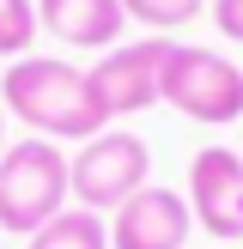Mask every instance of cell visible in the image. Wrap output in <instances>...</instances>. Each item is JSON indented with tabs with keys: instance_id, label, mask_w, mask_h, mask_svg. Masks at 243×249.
<instances>
[{
	"instance_id": "1",
	"label": "cell",
	"mask_w": 243,
	"mask_h": 249,
	"mask_svg": "<svg viewBox=\"0 0 243 249\" xmlns=\"http://www.w3.org/2000/svg\"><path fill=\"white\" fill-rule=\"evenodd\" d=\"M0 104H6V116H18L43 140H97L109 128V116L97 109L91 79L73 61H61V55H18V61H6Z\"/></svg>"
},
{
	"instance_id": "2",
	"label": "cell",
	"mask_w": 243,
	"mask_h": 249,
	"mask_svg": "<svg viewBox=\"0 0 243 249\" xmlns=\"http://www.w3.org/2000/svg\"><path fill=\"white\" fill-rule=\"evenodd\" d=\"M67 201H73V158L61 152V140L31 134L0 152V231L31 237Z\"/></svg>"
},
{
	"instance_id": "3",
	"label": "cell",
	"mask_w": 243,
	"mask_h": 249,
	"mask_svg": "<svg viewBox=\"0 0 243 249\" xmlns=\"http://www.w3.org/2000/svg\"><path fill=\"white\" fill-rule=\"evenodd\" d=\"M158 91L170 109H182L189 122H207V128H225L243 116V67L201 43H170Z\"/></svg>"
},
{
	"instance_id": "4",
	"label": "cell",
	"mask_w": 243,
	"mask_h": 249,
	"mask_svg": "<svg viewBox=\"0 0 243 249\" xmlns=\"http://www.w3.org/2000/svg\"><path fill=\"white\" fill-rule=\"evenodd\" d=\"M152 177V152H146L140 134H122V128H104L97 140L79 146L73 158V207H91V213H116L122 201L146 189Z\"/></svg>"
},
{
	"instance_id": "5",
	"label": "cell",
	"mask_w": 243,
	"mask_h": 249,
	"mask_svg": "<svg viewBox=\"0 0 243 249\" xmlns=\"http://www.w3.org/2000/svg\"><path fill=\"white\" fill-rule=\"evenodd\" d=\"M164 55H170V36H140V43H116L97 55V67L85 73L97 91V109L109 122L122 116H140V109L164 104L158 79H164Z\"/></svg>"
},
{
	"instance_id": "6",
	"label": "cell",
	"mask_w": 243,
	"mask_h": 249,
	"mask_svg": "<svg viewBox=\"0 0 243 249\" xmlns=\"http://www.w3.org/2000/svg\"><path fill=\"white\" fill-rule=\"evenodd\" d=\"M189 213L207 237L237 243L243 237V152L201 146L189 164Z\"/></svg>"
},
{
	"instance_id": "7",
	"label": "cell",
	"mask_w": 243,
	"mask_h": 249,
	"mask_svg": "<svg viewBox=\"0 0 243 249\" xmlns=\"http://www.w3.org/2000/svg\"><path fill=\"white\" fill-rule=\"evenodd\" d=\"M189 231H194L189 195L146 182L134 201L116 207V219H109V249H182Z\"/></svg>"
},
{
	"instance_id": "8",
	"label": "cell",
	"mask_w": 243,
	"mask_h": 249,
	"mask_svg": "<svg viewBox=\"0 0 243 249\" xmlns=\"http://www.w3.org/2000/svg\"><path fill=\"white\" fill-rule=\"evenodd\" d=\"M36 24H43V36H55L67 49L104 55V49L122 43L128 12H122V0H36Z\"/></svg>"
},
{
	"instance_id": "9",
	"label": "cell",
	"mask_w": 243,
	"mask_h": 249,
	"mask_svg": "<svg viewBox=\"0 0 243 249\" xmlns=\"http://www.w3.org/2000/svg\"><path fill=\"white\" fill-rule=\"evenodd\" d=\"M31 249H109V219L91 207H61L43 231H31Z\"/></svg>"
},
{
	"instance_id": "10",
	"label": "cell",
	"mask_w": 243,
	"mask_h": 249,
	"mask_svg": "<svg viewBox=\"0 0 243 249\" xmlns=\"http://www.w3.org/2000/svg\"><path fill=\"white\" fill-rule=\"evenodd\" d=\"M122 12H128L134 24H146V31H182V24H194L207 12V0H122Z\"/></svg>"
},
{
	"instance_id": "11",
	"label": "cell",
	"mask_w": 243,
	"mask_h": 249,
	"mask_svg": "<svg viewBox=\"0 0 243 249\" xmlns=\"http://www.w3.org/2000/svg\"><path fill=\"white\" fill-rule=\"evenodd\" d=\"M36 36H43V24H36V0H0V55H6V61L31 55Z\"/></svg>"
},
{
	"instance_id": "12",
	"label": "cell",
	"mask_w": 243,
	"mask_h": 249,
	"mask_svg": "<svg viewBox=\"0 0 243 249\" xmlns=\"http://www.w3.org/2000/svg\"><path fill=\"white\" fill-rule=\"evenodd\" d=\"M213 24H219V36L243 43V0H213Z\"/></svg>"
},
{
	"instance_id": "13",
	"label": "cell",
	"mask_w": 243,
	"mask_h": 249,
	"mask_svg": "<svg viewBox=\"0 0 243 249\" xmlns=\"http://www.w3.org/2000/svg\"><path fill=\"white\" fill-rule=\"evenodd\" d=\"M0 152H6V104H0Z\"/></svg>"
}]
</instances>
